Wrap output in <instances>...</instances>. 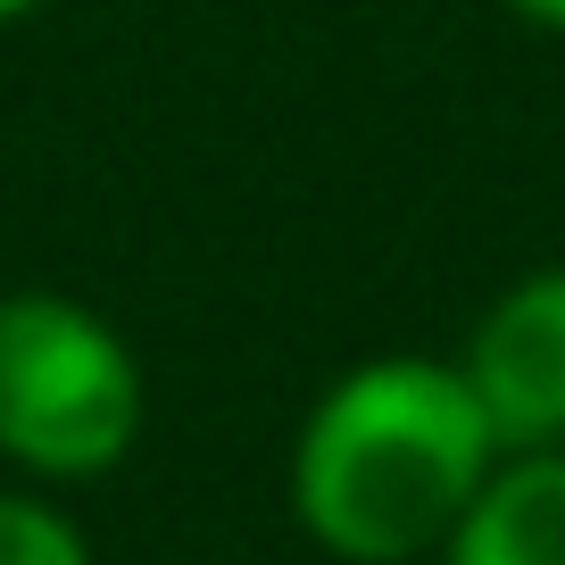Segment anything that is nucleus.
I'll use <instances>...</instances> for the list:
<instances>
[{
	"label": "nucleus",
	"mask_w": 565,
	"mask_h": 565,
	"mask_svg": "<svg viewBox=\"0 0 565 565\" xmlns=\"http://www.w3.org/2000/svg\"><path fill=\"white\" fill-rule=\"evenodd\" d=\"M499 449L508 441L458 358H366L308 407L291 508L324 557L407 565L449 541Z\"/></svg>",
	"instance_id": "nucleus-1"
},
{
	"label": "nucleus",
	"mask_w": 565,
	"mask_h": 565,
	"mask_svg": "<svg viewBox=\"0 0 565 565\" xmlns=\"http://www.w3.org/2000/svg\"><path fill=\"white\" fill-rule=\"evenodd\" d=\"M150 383L125 333L67 291L0 300V458L42 482H92L134 458Z\"/></svg>",
	"instance_id": "nucleus-2"
},
{
	"label": "nucleus",
	"mask_w": 565,
	"mask_h": 565,
	"mask_svg": "<svg viewBox=\"0 0 565 565\" xmlns=\"http://www.w3.org/2000/svg\"><path fill=\"white\" fill-rule=\"evenodd\" d=\"M466 383L508 449L565 441V266L508 282L466 341Z\"/></svg>",
	"instance_id": "nucleus-3"
},
{
	"label": "nucleus",
	"mask_w": 565,
	"mask_h": 565,
	"mask_svg": "<svg viewBox=\"0 0 565 565\" xmlns=\"http://www.w3.org/2000/svg\"><path fill=\"white\" fill-rule=\"evenodd\" d=\"M441 565H565V441L499 458L449 524Z\"/></svg>",
	"instance_id": "nucleus-4"
},
{
	"label": "nucleus",
	"mask_w": 565,
	"mask_h": 565,
	"mask_svg": "<svg viewBox=\"0 0 565 565\" xmlns=\"http://www.w3.org/2000/svg\"><path fill=\"white\" fill-rule=\"evenodd\" d=\"M0 565H92V548L51 499L0 491Z\"/></svg>",
	"instance_id": "nucleus-5"
},
{
	"label": "nucleus",
	"mask_w": 565,
	"mask_h": 565,
	"mask_svg": "<svg viewBox=\"0 0 565 565\" xmlns=\"http://www.w3.org/2000/svg\"><path fill=\"white\" fill-rule=\"evenodd\" d=\"M524 25H548V34H565V0H508Z\"/></svg>",
	"instance_id": "nucleus-6"
},
{
	"label": "nucleus",
	"mask_w": 565,
	"mask_h": 565,
	"mask_svg": "<svg viewBox=\"0 0 565 565\" xmlns=\"http://www.w3.org/2000/svg\"><path fill=\"white\" fill-rule=\"evenodd\" d=\"M25 9H42V0H0V25H9V18H25Z\"/></svg>",
	"instance_id": "nucleus-7"
}]
</instances>
